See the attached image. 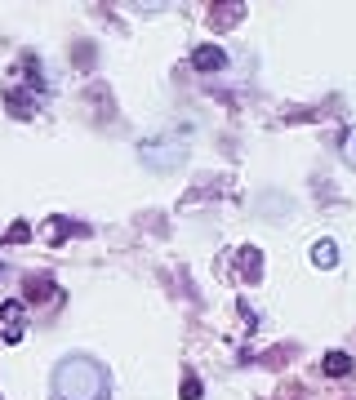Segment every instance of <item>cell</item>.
<instances>
[{
	"instance_id": "obj_1",
	"label": "cell",
	"mask_w": 356,
	"mask_h": 400,
	"mask_svg": "<svg viewBox=\"0 0 356 400\" xmlns=\"http://www.w3.org/2000/svg\"><path fill=\"white\" fill-rule=\"evenodd\" d=\"M54 400H107L111 378L93 356H63L54 365Z\"/></svg>"
},
{
	"instance_id": "obj_2",
	"label": "cell",
	"mask_w": 356,
	"mask_h": 400,
	"mask_svg": "<svg viewBox=\"0 0 356 400\" xmlns=\"http://www.w3.org/2000/svg\"><path fill=\"white\" fill-rule=\"evenodd\" d=\"M138 156H143L147 169H156V174H170V169H178V165L187 160V142L174 138V133H161V138L143 142V147H138Z\"/></svg>"
},
{
	"instance_id": "obj_3",
	"label": "cell",
	"mask_w": 356,
	"mask_h": 400,
	"mask_svg": "<svg viewBox=\"0 0 356 400\" xmlns=\"http://www.w3.org/2000/svg\"><path fill=\"white\" fill-rule=\"evenodd\" d=\"M192 67H196V71H223V67H227V54H223L219 45H196V49H192Z\"/></svg>"
},
{
	"instance_id": "obj_4",
	"label": "cell",
	"mask_w": 356,
	"mask_h": 400,
	"mask_svg": "<svg viewBox=\"0 0 356 400\" xmlns=\"http://www.w3.org/2000/svg\"><path fill=\"white\" fill-rule=\"evenodd\" d=\"M0 316L9 320V333H5V338H9V342H18V333H23V302H18V298H9L5 307H0Z\"/></svg>"
},
{
	"instance_id": "obj_5",
	"label": "cell",
	"mask_w": 356,
	"mask_h": 400,
	"mask_svg": "<svg viewBox=\"0 0 356 400\" xmlns=\"http://www.w3.org/2000/svg\"><path fill=\"white\" fill-rule=\"evenodd\" d=\"M321 369H325L330 378H343V374L352 369V356H348V351H330V356L321 360Z\"/></svg>"
},
{
	"instance_id": "obj_6",
	"label": "cell",
	"mask_w": 356,
	"mask_h": 400,
	"mask_svg": "<svg viewBox=\"0 0 356 400\" xmlns=\"http://www.w3.org/2000/svg\"><path fill=\"white\" fill-rule=\"evenodd\" d=\"M312 263H316V267H334V263H339L334 241H316V245H312Z\"/></svg>"
},
{
	"instance_id": "obj_7",
	"label": "cell",
	"mask_w": 356,
	"mask_h": 400,
	"mask_svg": "<svg viewBox=\"0 0 356 400\" xmlns=\"http://www.w3.org/2000/svg\"><path fill=\"white\" fill-rule=\"evenodd\" d=\"M27 293H32V298H45V293H54L49 276H32V280H27Z\"/></svg>"
},
{
	"instance_id": "obj_8",
	"label": "cell",
	"mask_w": 356,
	"mask_h": 400,
	"mask_svg": "<svg viewBox=\"0 0 356 400\" xmlns=\"http://www.w3.org/2000/svg\"><path fill=\"white\" fill-rule=\"evenodd\" d=\"M183 396H187V400H201V383H196V374L183 378Z\"/></svg>"
},
{
	"instance_id": "obj_9",
	"label": "cell",
	"mask_w": 356,
	"mask_h": 400,
	"mask_svg": "<svg viewBox=\"0 0 356 400\" xmlns=\"http://www.w3.org/2000/svg\"><path fill=\"white\" fill-rule=\"evenodd\" d=\"M343 156H348V165H356V129L343 138Z\"/></svg>"
}]
</instances>
